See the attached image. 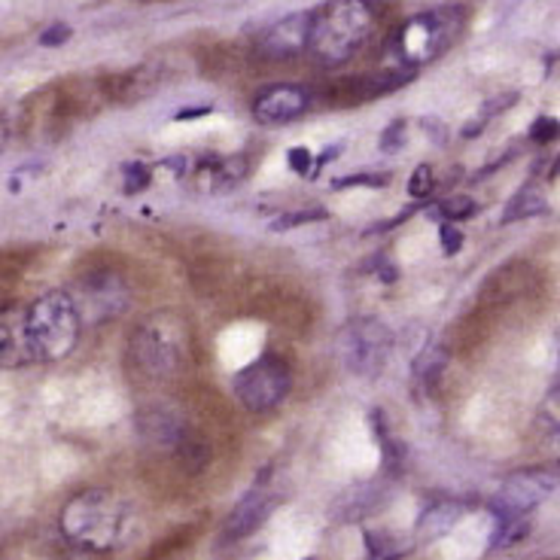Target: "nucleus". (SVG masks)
<instances>
[{"label": "nucleus", "mask_w": 560, "mask_h": 560, "mask_svg": "<svg viewBox=\"0 0 560 560\" xmlns=\"http://www.w3.org/2000/svg\"><path fill=\"white\" fill-rule=\"evenodd\" d=\"M548 210V201L546 196L527 183L524 189H521L518 196H512V201L505 205V213H503V223H518V220H530V217H539V213H546Z\"/></svg>", "instance_id": "obj_18"}, {"label": "nucleus", "mask_w": 560, "mask_h": 560, "mask_svg": "<svg viewBox=\"0 0 560 560\" xmlns=\"http://www.w3.org/2000/svg\"><path fill=\"white\" fill-rule=\"evenodd\" d=\"M80 326H83L80 305L65 290L43 293L28 305L31 341L40 363H61L65 357H70L80 341Z\"/></svg>", "instance_id": "obj_5"}, {"label": "nucleus", "mask_w": 560, "mask_h": 560, "mask_svg": "<svg viewBox=\"0 0 560 560\" xmlns=\"http://www.w3.org/2000/svg\"><path fill=\"white\" fill-rule=\"evenodd\" d=\"M198 536H201V524H186V527H180L177 533H171L168 539L155 542V546L150 548V558H168V555H177L183 548L192 546Z\"/></svg>", "instance_id": "obj_20"}, {"label": "nucleus", "mask_w": 560, "mask_h": 560, "mask_svg": "<svg viewBox=\"0 0 560 560\" xmlns=\"http://www.w3.org/2000/svg\"><path fill=\"white\" fill-rule=\"evenodd\" d=\"M70 28L68 25H52V28H46L40 34V46H61V43H68Z\"/></svg>", "instance_id": "obj_31"}, {"label": "nucleus", "mask_w": 560, "mask_h": 560, "mask_svg": "<svg viewBox=\"0 0 560 560\" xmlns=\"http://www.w3.org/2000/svg\"><path fill=\"white\" fill-rule=\"evenodd\" d=\"M378 13L369 0H326L314 10L308 52L323 68H338L363 49L375 34Z\"/></svg>", "instance_id": "obj_1"}, {"label": "nucleus", "mask_w": 560, "mask_h": 560, "mask_svg": "<svg viewBox=\"0 0 560 560\" xmlns=\"http://www.w3.org/2000/svg\"><path fill=\"white\" fill-rule=\"evenodd\" d=\"M341 350H345V360H348V365L357 375L375 378L381 372V365L387 363L390 332L378 320L360 317V320L345 326V332H341Z\"/></svg>", "instance_id": "obj_8"}, {"label": "nucleus", "mask_w": 560, "mask_h": 560, "mask_svg": "<svg viewBox=\"0 0 560 560\" xmlns=\"http://www.w3.org/2000/svg\"><path fill=\"white\" fill-rule=\"evenodd\" d=\"M435 213H439L442 220H451V223H454V220H469V217H476L478 205L472 201V198H466V196L448 198V201H442V205H439Z\"/></svg>", "instance_id": "obj_22"}, {"label": "nucleus", "mask_w": 560, "mask_h": 560, "mask_svg": "<svg viewBox=\"0 0 560 560\" xmlns=\"http://www.w3.org/2000/svg\"><path fill=\"white\" fill-rule=\"evenodd\" d=\"M0 363L3 369H25L31 363H40L34 341H31L28 308H22L15 302H10L0 317Z\"/></svg>", "instance_id": "obj_14"}, {"label": "nucleus", "mask_w": 560, "mask_h": 560, "mask_svg": "<svg viewBox=\"0 0 560 560\" xmlns=\"http://www.w3.org/2000/svg\"><path fill=\"white\" fill-rule=\"evenodd\" d=\"M381 500H384V490L378 485H357L338 500L336 515L345 521H363L372 512H378Z\"/></svg>", "instance_id": "obj_17"}, {"label": "nucleus", "mask_w": 560, "mask_h": 560, "mask_svg": "<svg viewBox=\"0 0 560 560\" xmlns=\"http://www.w3.org/2000/svg\"><path fill=\"white\" fill-rule=\"evenodd\" d=\"M77 287H80V295L77 305H80V314L83 311H92L89 320H107V317H116L119 311L128 308V280L119 268L107 266V262H98V266L85 268L83 275L77 278Z\"/></svg>", "instance_id": "obj_7"}, {"label": "nucleus", "mask_w": 560, "mask_h": 560, "mask_svg": "<svg viewBox=\"0 0 560 560\" xmlns=\"http://www.w3.org/2000/svg\"><path fill=\"white\" fill-rule=\"evenodd\" d=\"M311 92L295 83H280L262 89L256 98H253V116L259 126H283V122H293L295 116L308 110Z\"/></svg>", "instance_id": "obj_12"}, {"label": "nucleus", "mask_w": 560, "mask_h": 560, "mask_svg": "<svg viewBox=\"0 0 560 560\" xmlns=\"http://www.w3.org/2000/svg\"><path fill=\"white\" fill-rule=\"evenodd\" d=\"M435 186V177H433V168L430 165H418V171L411 174V180H408V196L415 198H427L433 192Z\"/></svg>", "instance_id": "obj_24"}, {"label": "nucleus", "mask_w": 560, "mask_h": 560, "mask_svg": "<svg viewBox=\"0 0 560 560\" xmlns=\"http://www.w3.org/2000/svg\"><path fill=\"white\" fill-rule=\"evenodd\" d=\"M560 485L558 472L551 469H527V472H515L505 481L500 493L493 497L490 509L497 512V518H524L533 505H539L551 490Z\"/></svg>", "instance_id": "obj_9"}, {"label": "nucleus", "mask_w": 560, "mask_h": 560, "mask_svg": "<svg viewBox=\"0 0 560 560\" xmlns=\"http://www.w3.org/2000/svg\"><path fill=\"white\" fill-rule=\"evenodd\" d=\"M463 22H466V13L457 10V7L427 10V13L408 19L393 34L384 68L418 73L420 65H427V61H433L442 52H448L451 43L460 37Z\"/></svg>", "instance_id": "obj_4"}, {"label": "nucleus", "mask_w": 560, "mask_h": 560, "mask_svg": "<svg viewBox=\"0 0 560 560\" xmlns=\"http://www.w3.org/2000/svg\"><path fill=\"white\" fill-rule=\"evenodd\" d=\"M363 542H365V555H369V558H390V555H396V548H393L390 539L375 530H365Z\"/></svg>", "instance_id": "obj_27"}, {"label": "nucleus", "mask_w": 560, "mask_h": 560, "mask_svg": "<svg viewBox=\"0 0 560 560\" xmlns=\"http://www.w3.org/2000/svg\"><path fill=\"white\" fill-rule=\"evenodd\" d=\"M189 168L192 171H186V180L192 183V189L213 196L238 186L250 165L244 155H198L196 162H189Z\"/></svg>", "instance_id": "obj_13"}, {"label": "nucleus", "mask_w": 560, "mask_h": 560, "mask_svg": "<svg viewBox=\"0 0 560 560\" xmlns=\"http://www.w3.org/2000/svg\"><path fill=\"white\" fill-rule=\"evenodd\" d=\"M311 25H314V10L287 15L259 37L256 52L266 61H287V58L302 56L311 43Z\"/></svg>", "instance_id": "obj_11"}, {"label": "nucleus", "mask_w": 560, "mask_h": 560, "mask_svg": "<svg viewBox=\"0 0 560 560\" xmlns=\"http://www.w3.org/2000/svg\"><path fill=\"white\" fill-rule=\"evenodd\" d=\"M192 353L189 329L174 314H153L140 323L128 341V369L147 381H171L180 375Z\"/></svg>", "instance_id": "obj_3"}, {"label": "nucleus", "mask_w": 560, "mask_h": 560, "mask_svg": "<svg viewBox=\"0 0 560 560\" xmlns=\"http://www.w3.org/2000/svg\"><path fill=\"white\" fill-rule=\"evenodd\" d=\"M375 268H378V275L384 283H396V278H399V271H396V266H390V262H381V266Z\"/></svg>", "instance_id": "obj_33"}, {"label": "nucleus", "mask_w": 560, "mask_h": 560, "mask_svg": "<svg viewBox=\"0 0 560 560\" xmlns=\"http://www.w3.org/2000/svg\"><path fill=\"white\" fill-rule=\"evenodd\" d=\"M448 363V353L442 348H430L423 350L418 357V363H415V378L423 384V387H433L435 381L442 378V369Z\"/></svg>", "instance_id": "obj_19"}, {"label": "nucleus", "mask_w": 560, "mask_h": 560, "mask_svg": "<svg viewBox=\"0 0 560 560\" xmlns=\"http://www.w3.org/2000/svg\"><path fill=\"white\" fill-rule=\"evenodd\" d=\"M208 104H205V107H186V110L174 113V119H177V122H183V119H201V116H208Z\"/></svg>", "instance_id": "obj_32"}, {"label": "nucleus", "mask_w": 560, "mask_h": 560, "mask_svg": "<svg viewBox=\"0 0 560 560\" xmlns=\"http://www.w3.org/2000/svg\"><path fill=\"white\" fill-rule=\"evenodd\" d=\"M58 527L73 548L110 551L126 533V503L107 488L80 490L61 509Z\"/></svg>", "instance_id": "obj_2"}, {"label": "nucleus", "mask_w": 560, "mask_h": 560, "mask_svg": "<svg viewBox=\"0 0 560 560\" xmlns=\"http://www.w3.org/2000/svg\"><path fill=\"white\" fill-rule=\"evenodd\" d=\"M278 509V497L266 490L262 485H256L253 490L244 493V500H241L235 509H232V515L225 518L223 533H220V546H232V542H241V539H247L250 533H256L262 527V521L271 515Z\"/></svg>", "instance_id": "obj_15"}, {"label": "nucleus", "mask_w": 560, "mask_h": 560, "mask_svg": "<svg viewBox=\"0 0 560 560\" xmlns=\"http://www.w3.org/2000/svg\"><path fill=\"white\" fill-rule=\"evenodd\" d=\"M122 177H126V183H122V189H126V196H138V192H143L147 186H150V168L143 165V162H128V165H122Z\"/></svg>", "instance_id": "obj_23"}, {"label": "nucleus", "mask_w": 560, "mask_h": 560, "mask_svg": "<svg viewBox=\"0 0 560 560\" xmlns=\"http://www.w3.org/2000/svg\"><path fill=\"white\" fill-rule=\"evenodd\" d=\"M539 290V275L530 262H509V266L497 268L488 278V283L481 287L478 305H485L488 311H503L515 302L533 299Z\"/></svg>", "instance_id": "obj_10"}, {"label": "nucleus", "mask_w": 560, "mask_h": 560, "mask_svg": "<svg viewBox=\"0 0 560 560\" xmlns=\"http://www.w3.org/2000/svg\"><path fill=\"white\" fill-rule=\"evenodd\" d=\"M466 512L463 503H451V500H442V503H433L418 521V536L423 542H433L439 536L454 530V524L460 521V515Z\"/></svg>", "instance_id": "obj_16"}, {"label": "nucleus", "mask_w": 560, "mask_h": 560, "mask_svg": "<svg viewBox=\"0 0 560 560\" xmlns=\"http://www.w3.org/2000/svg\"><path fill=\"white\" fill-rule=\"evenodd\" d=\"M287 159H290V168H293L295 174H302V177H311V171H314V165H317V159H314L305 147H295V150H290Z\"/></svg>", "instance_id": "obj_29"}, {"label": "nucleus", "mask_w": 560, "mask_h": 560, "mask_svg": "<svg viewBox=\"0 0 560 560\" xmlns=\"http://www.w3.org/2000/svg\"><path fill=\"white\" fill-rule=\"evenodd\" d=\"M406 147V122L396 119L393 126H387V131L381 135V153H399Z\"/></svg>", "instance_id": "obj_26"}, {"label": "nucleus", "mask_w": 560, "mask_h": 560, "mask_svg": "<svg viewBox=\"0 0 560 560\" xmlns=\"http://www.w3.org/2000/svg\"><path fill=\"white\" fill-rule=\"evenodd\" d=\"M560 135V122L555 116H539L536 122L530 126V138L536 143H548V140H555Z\"/></svg>", "instance_id": "obj_28"}, {"label": "nucleus", "mask_w": 560, "mask_h": 560, "mask_svg": "<svg viewBox=\"0 0 560 560\" xmlns=\"http://www.w3.org/2000/svg\"><path fill=\"white\" fill-rule=\"evenodd\" d=\"M293 387V372L290 365L283 363L280 357H259L256 363H250L247 369H241L238 378H235V399L247 411H271L283 402V396Z\"/></svg>", "instance_id": "obj_6"}, {"label": "nucleus", "mask_w": 560, "mask_h": 560, "mask_svg": "<svg viewBox=\"0 0 560 560\" xmlns=\"http://www.w3.org/2000/svg\"><path fill=\"white\" fill-rule=\"evenodd\" d=\"M329 213L323 208H302V210H287L280 213L278 220H271V232H290V229H299V225L320 223Z\"/></svg>", "instance_id": "obj_21"}, {"label": "nucleus", "mask_w": 560, "mask_h": 560, "mask_svg": "<svg viewBox=\"0 0 560 560\" xmlns=\"http://www.w3.org/2000/svg\"><path fill=\"white\" fill-rule=\"evenodd\" d=\"M350 186H375V189H384L387 186V177L384 174H357V177H341V180L332 183V189H350Z\"/></svg>", "instance_id": "obj_30"}, {"label": "nucleus", "mask_w": 560, "mask_h": 560, "mask_svg": "<svg viewBox=\"0 0 560 560\" xmlns=\"http://www.w3.org/2000/svg\"><path fill=\"white\" fill-rule=\"evenodd\" d=\"M439 244H442L445 256H457L463 247V232L451 220H442V225H439Z\"/></svg>", "instance_id": "obj_25"}]
</instances>
